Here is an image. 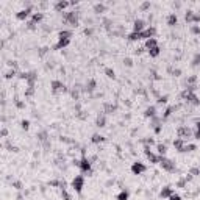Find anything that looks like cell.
Masks as SVG:
<instances>
[{"label": "cell", "mask_w": 200, "mask_h": 200, "mask_svg": "<svg viewBox=\"0 0 200 200\" xmlns=\"http://www.w3.org/2000/svg\"><path fill=\"white\" fill-rule=\"evenodd\" d=\"M70 38H72V31L70 30H61L58 33V42H57V46H55V50L66 49L70 44Z\"/></svg>", "instance_id": "1"}, {"label": "cell", "mask_w": 200, "mask_h": 200, "mask_svg": "<svg viewBox=\"0 0 200 200\" xmlns=\"http://www.w3.org/2000/svg\"><path fill=\"white\" fill-rule=\"evenodd\" d=\"M80 167V170L83 172V174H91L92 172V163H91V159L89 158H86V157H83L81 159H78V164H77Z\"/></svg>", "instance_id": "2"}, {"label": "cell", "mask_w": 200, "mask_h": 200, "mask_svg": "<svg viewBox=\"0 0 200 200\" xmlns=\"http://www.w3.org/2000/svg\"><path fill=\"white\" fill-rule=\"evenodd\" d=\"M72 188L77 194H81L83 188H85V177L83 175H75L74 180H72Z\"/></svg>", "instance_id": "3"}, {"label": "cell", "mask_w": 200, "mask_h": 200, "mask_svg": "<svg viewBox=\"0 0 200 200\" xmlns=\"http://www.w3.org/2000/svg\"><path fill=\"white\" fill-rule=\"evenodd\" d=\"M159 164H161V167H163L164 170H167V172H175V170H177L175 163H174L172 159L166 158V157H161V158H159Z\"/></svg>", "instance_id": "4"}, {"label": "cell", "mask_w": 200, "mask_h": 200, "mask_svg": "<svg viewBox=\"0 0 200 200\" xmlns=\"http://www.w3.org/2000/svg\"><path fill=\"white\" fill-rule=\"evenodd\" d=\"M64 22H67V24H70V25H77L78 24V13H77V11L64 13Z\"/></svg>", "instance_id": "5"}, {"label": "cell", "mask_w": 200, "mask_h": 200, "mask_svg": "<svg viewBox=\"0 0 200 200\" xmlns=\"http://www.w3.org/2000/svg\"><path fill=\"white\" fill-rule=\"evenodd\" d=\"M146 170H147L146 164L141 163V161H135V163L131 164V172H133V175H141V174H144Z\"/></svg>", "instance_id": "6"}, {"label": "cell", "mask_w": 200, "mask_h": 200, "mask_svg": "<svg viewBox=\"0 0 200 200\" xmlns=\"http://www.w3.org/2000/svg\"><path fill=\"white\" fill-rule=\"evenodd\" d=\"M30 16H33V7H25L16 14V17H17L19 20H25V19H28Z\"/></svg>", "instance_id": "7"}, {"label": "cell", "mask_w": 200, "mask_h": 200, "mask_svg": "<svg viewBox=\"0 0 200 200\" xmlns=\"http://www.w3.org/2000/svg\"><path fill=\"white\" fill-rule=\"evenodd\" d=\"M50 88H52V92L53 94H58V92H64L66 91V85L59 80H53L50 83Z\"/></svg>", "instance_id": "8"}, {"label": "cell", "mask_w": 200, "mask_h": 200, "mask_svg": "<svg viewBox=\"0 0 200 200\" xmlns=\"http://www.w3.org/2000/svg\"><path fill=\"white\" fill-rule=\"evenodd\" d=\"M144 152H146V157H147V159H149L152 164L159 163V158H161V157H159V155H155V153L152 152V150H150V147H149V146L144 147Z\"/></svg>", "instance_id": "9"}, {"label": "cell", "mask_w": 200, "mask_h": 200, "mask_svg": "<svg viewBox=\"0 0 200 200\" xmlns=\"http://www.w3.org/2000/svg\"><path fill=\"white\" fill-rule=\"evenodd\" d=\"M192 136V130L189 127H180L178 128V138L183 141H186V138H191Z\"/></svg>", "instance_id": "10"}, {"label": "cell", "mask_w": 200, "mask_h": 200, "mask_svg": "<svg viewBox=\"0 0 200 200\" xmlns=\"http://www.w3.org/2000/svg\"><path fill=\"white\" fill-rule=\"evenodd\" d=\"M144 30H146V22H144L142 19H135V22H133V31L141 33Z\"/></svg>", "instance_id": "11"}, {"label": "cell", "mask_w": 200, "mask_h": 200, "mask_svg": "<svg viewBox=\"0 0 200 200\" xmlns=\"http://www.w3.org/2000/svg\"><path fill=\"white\" fill-rule=\"evenodd\" d=\"M170 196H174V188L172 186H164L159 192V197L161 199H169Z\"/></svg>", "instance_id": "12"}, {"label": "cell", "mask_w": 200, "mask_h": 200, "mask_svg": "<svg viewBox=\"0 0 200 200\" xmlns=\"http://www.w3.org/2000/svg\"><path fill=\"white\" fill-rule=\"evenodd\" d=\"M144 116H146V117H150V119L157 117V107H153V105H152V107H147Z\"/></svg>", "instance_id": "13"}, {"label": "cell", "mask_w": 200, "mask_h": 200, "mask_svg": "<svg viewBox=\"0 0 200 200\" xmlns=\"http://www.w3.org/2000/svg\"><path fill=\"white\" fill-rule=\"evenodd\" d=\"M42 19H44V13H41V11H36V13H33V16H31V22L35 25L36 24H41Z\"/></svg>", "instance_id": "14"}, {"label": "cell", "mask_w": 200, "mask_h": 200, "mask_svg": "<svg viewBox=\"0 0 200 200\" xmlns=\"http://www.w3.org/2000/svg\"><path fill=\"white\" fill-rule=\"evenodd\" d=\"M130 41H139V39H146V38H144V31H141V33H136V31H131L128 36Z\"/></svg>", "instance_id": "15"}, {"label": "cell", "mask_w": 200, "mask_h": 200, "mask_svg": "<svg viewBox=\"0 0 200 200\" xmlns=\"http://www.w3.org/2000/svg\"><path fill=\"white\" fill-rule=\"evenodd\" d=\"M177 24H178V17H177V14L175 13H170L167 16V25L169 27H175Z\"/></svg>", "instance_id": "16"}, {"label": "cell", "mask_w": 200, "mask_h": 200, "mask_svg": "<svg viewBox=\"0 0 200 200\" xmlns=\"http://www.w3.org/2000/svg\"><path fill=\"white\" fill-rule=\"evenodd\" d=\"M67 7H70V3H69V2H57V3H55V11L61 13V11H64Z\"/></svg>", "instance_id": "17"}, {"label": "cell", "mask_w": 200, "mask_h": 200, "mask_svg": "<svg viewBox=\"0 0 200 200\" xmlns=\"http://www.w3.org/2000/svg\"><path fill=\"white\" fill-rule=\"evenodd\" d=\"M155 47H158V41H157V38H150V39L146 41V49L147 50H152Z\"/></svg>", "instance_id": "18"}, {"label": "cell", "mask_w": 200, "mask_h": 200, "mask_svg": "<svg viewBox=\"0 0 200 200\" xmlns=\"http://www.w3.org/2000/svg\"><path fill=\"white\" fill-rule=\"evenodd\" d=\"M96 125L97 127H105L107 125V117H105V114L103 113H100L97 116V119H96Z\"/></svg>", "instance_id": "19"}, {"label": "cell", "mask_w": 200, "mask_h": 200, "mask_svg": "<svg viewBox=\"0 0 200 200\" xmlns=\"http://www.w3.org/2000/svg\"><path fill=\"white\" fill-rule=\"evenodd\" d=\"M107 11V7H105V3H96L94 5V13L96 14H102Z\"/></svg>", "instance_id": "20"}, {"label": "cell", "mask_w": 200, "mask_h": 200, "mask_svg": "<svg viewBox=\"0 0 200 200\" xmlns=\"http://www.w3.org/2000/svg\"><path fill=\"white\" fill-rule=\"evenodd\" d=\"M185 144H186V141H183V139H180V138H177V139L174 141V147L178 150V152H181L183 147H185Z\"/></svg>", "instance_id": "21"}, {"label": "cell", "mask_w": 200, "mask_h": 200, "mask_svg": "<svg viewBox=\"0 0 200 200\" xmlns=\"http://www.w3.org/2000/svg\"><path fill=\"white\" fill-rule=\"evenodd\" d=\"M96 86H97V81L94 80V78H91L89 81L86 83V91H88V92H92L94 89H96Z\"/></svg>", "instance_id": "22"}, {"label": "cell", "mask_w": 200, "mask_h": 200, "mask_svg": "<svg viewBox=\"0 0 200 200\" xmlns=\"http://www.w3.org/2000/svg\"><path fill=\"white\" fill-rule=\"evenodd\" d=\"M157 150H158L159 157H164L166 152H167V146H166V144H158V146H157Z\"/></svg>", "instance_id": "23"}, {"label": "cell", "mask_w": 200, "mask_h": 200, "mask_svg": "<svg viewBox=\"0 0 200 200\" xmlns=\"http://www.w3.org/2000/svg\"><path fill=\"white\" fill-rule=\"evenodd\" d=\"M128 197H130V192L127 191V189H122L117 194V200H128Z\"/></svg>", "instance_id": "24"}, {"label": "cell", "mask_w": 200, "mask_h": 200, "mask_svg": "<svg viewBox=\"0 0 200 200\" xmlns=\"http://www.w3.org/2000/svg\"><path fill=\"white\" fill-rule=\"evenodd\" d=\"M159 53H161V47H159V46L155 47V49H152V50H149V55H150V57H153V58H157Z\"/></svg>", "instance_id": "25"}, {"label": "cell", "mask_w": 200, "mask_h": 200, "mask_svg": "<svg viewBox=\"0 0 200 200\" xmlns=\"http://www.w3.org/2000/svg\"><path fill=\"white\" fill-rule=\"evenodd\" d=\"M105 75H107L108 78H116V72L111 67H105Z\"/></svg>", "instance_id": "26"}, {"label": "cell", "mask_w": 200, "mask_h": 200, "mask_svg": "<svg viewBox=\"0 0 200 200\" xmlns=\"http://www.w3.org/2000/svg\"><path fill=\"white\" fill-rule=\"evenodd\" d=\"M91 141L94 142V144H100V142H103V136L102 135H92V138H91Z\"/></svg>", "instance_id": "27"}, {"label": "cell", "mask_w": 200, "mask_h": 200, "mask_svg": "<svg viewBox=\"0 0 200 200\" xmlns=\"http://www.w3.org/2000/svg\"><path fill=\"white\" fill-rule=\"evenodd\" d=\"M197 146L196 144H185V147H183L181 152H192V150H196Z\"/></svg>", "instance_id": "28"}, {"label": "cell", "mask_w": 200, "mask_h": 200, "mask_svg": "<svg viewBox=\"0 0 200 200\" xmlns=\"http://www.w3.org/2000/svg\"><path fill=\"white\" fill-rule=\"evenodd\" d=\"M172 111H175V107H169L167 109H166V111H164V114H163V120L169 117V116L172 114Z\"/></svg>", "instance_id": "29"}, {"label": "cell", "mask_w": 200, "mask_h": 200, "mask_svg": "<svg viewBox=\"0 0 200 200\" xmlns=\"http://www.w3.org/2000/svg\"><path fill=\"white\" fill-rule=\"evenodd\" d=\"M20 127H22V130H28L30 128V120H27V119H24V120H22L20 122Z\"/></svg>", "instance_id": "30"}, {"label": "cell", "mask_w": 200, "mask_h": 200, "mask_svg": "<svg viewBox=\"0 0 200 200\" xmlns=\"http://www.w3.org/2000/svg\"><path fill=\"white\" fill-rule=\"evenodd\" d=\"M124 66H125V67H133V59L130 57L124 58Z\"/></svg>", "instance_id": "31"}, {"label": "cell", "mask_w": 200, "mask_h": 200, "mask_svg": "<svg viewBox=\"0 0 200 200\" xmlns=\"http://www.w3.org/2000/svg\"><path fill=\"white\" fill-rule=\"evenodd\" d=\"M36 136L39 138V141H47V131H39Z\"/></svg>", "instance_id": "32"}, {"label": "cell", "mask_w": 200, "mask_h": 200, "mask_svg": "<svg viewBox=\"0 0 200 200\" xmlns=\"http://www.w3.org/2000/svg\"><path fill=\"white\" fill-rule=\"evenodd\" d=\"M194 136H196L197 139H200V120L196 124V133H194Z\"/></svg>", "instance_id": "33"}, {"label": "cell", "mask_w": 200, "mask_h": 200, "mask_svg": "<svg viewBox=\"0 0 200 200\" xmlns=\"http://www.w3.org/2000/svg\"><path fill=\"white\" fill-rule=\"evenodd\" d=\"M191 31L194 33V35H199L200 36V27L199 25H191Z\"/></svg>", "instance_id": "34"}, {"label": "cell", "mask_w": 200, "mask_h": 200, "mask_svg": "<svg viewBox=\"0 0 200 200\" xmlns=\"http://www.w3.org/2000/svg\"><path fill=\"white\" fill-rule=\"evenodd\" d=\"M199 64H200V53H197L192 59V66H199Z\"/></svg>", "instance_id": "35"}, {"label": "cell", "mask_w": 200, "mask_h": 200, "mask_svg": "<svg viewBox=\"0 0 200 200\" xmlns=\"http://www.w3.org/2000/svg\"><path fill=\"white\" fill-rule=\"evenodd\" d=\"M199 174H200V167H192V169L189 170V175H192V177H194V175H199Z\"/></svg>", "instance_id": "36"}, {"label": "cell", "mask_w": 200, "mask_h": 200, "mask_svg": "<svg viewBox=\"0 0 200 200\" xmlns=\"http://www.w3.org/2000/svg\"><path fill=\"white\" fill-rule=\"evenodd\" d=\"M169 72H170L172 75H175V77L181 75V70H180V69H172V67H170V69H169Z\"/></svg>", "instance_id": "37"}, {"label": "cell", "mask_w": 200, "mask_h": 200, "mask_svg": "<svg viewBox=\"0 0 200 200\" xmlns=\"http://www.w3.org/2000/svg\"><path fill=\"white\" fill-rule=\"evenodd\" d=\"M85 35H86V36H92V35H94V28H91V27H86V28H85Z\"/></svg>", "instance_id": "38"}, {"label": "cell", "mask_w": 200, "mask_h": 200, "mask_svg": "<svg viewBox=\"0 0 200 200\" xmlns=\"http://www.w3.org/2000/svg\"><path fill=\"white\" fill-rule=\"evenodd\" d=\"M158 103H159V105H164V103H167V96H161V97L158 99Z\"/></svg>", "instance_id": "39"}, {"label": "cell", "mask_w": 200, "mask_h": 200, "mask_svg": "<svg viewBox=\"0 0 200 200\" xmlns=\"http://www.w3.org/2000/svg\"><path fill=\"white\" fill-rule=\"evenodd\" d=\"M196 81H197V77L192 75V77H189V78H188V85H194Z\"/></svg>", "instance_id": "40"}, {"label": "cell", "mask_w": 200, "mask_h": 200, "mask_svg": "<svg viewBox=\"0 0 200 200\" xmlns=\"http://www.w3.org/2000/svg\"><path fill=\"white\" fill-rule=\"evenodd\" d=\"M13 188H16V189H22V183L20 181H13Z\"/></svg>", "instance_id": "41"}, {"label": "cell", "mask_w": 200, "mask_h": 200, "mask_svg": "<svg viewBox=\"0 0 200 200\" xmlns=\"http://www.w3.org/2000/svg\"><path fill=\"white\" fill-rule=\"evenodd\" d=\"M150 8V2H144L142 5H141V9L142 11H146V9H149Z\"/></svg>", "instance_id": "42"}, {"label": "cell", "mask_w": 200, "mask_h": 200, "mask_svg": "<svg viewBox=\"0 0 200 200\" xmlns=\"http://www.w3.org/2000/svg\"><path fill=\"white\" fill-rule=\"evenodd\" d=\"M167 200H181V197L178 196V194H174V196H170Z\"/></svg>", "instance_id": "43"}, {"label": "cell", "mask_w": 200, "mask_h": 200, "mask_svg": "<svg viewBox=\"0 0 200 200\" xmlns=\"http://www.w3.org/2000/svg\"><path fill=\"white\" fill-rule=\"evenodd\" d=\"M47 50H49V47H42V49L39 50V55H41V57H42V55H46Z\"/></svg>", "instance_id": "44"}, {"label": "cell", "mask_w": 200, "mask_h": 200, "mask_svg": "<svg viewBox=\"0 0 200 200\" xmlns=\"http://www.w3.org/2000/svg\"><path fill=\"white\" fill-rule=\"evenodd\" d=\"M0 135H2V138H5V136L8 135V130L7 128H2V133H0Z\"/></svg>", "instance_id": "45"}, {"label": "cell", "mask_w": 200, "mask_h": 200, "mask_svg": "<svg viewBox=\"0 0 200 200\" xmlns=\"http://www.w3.org/2000/svg\"><path fill=\"white\" fill-rule=\"evenodd\" d=\"M111 185H114V180H108L107 181V186H111Z\"/></svg>", "instance_id": "46"}, {"label": "cell", "mask_w": 200, "mask_h": 200, "mask_svg": "<svg viewBox=\"0 0 200 200\" xmlns=\"http://www.w3.org/2000/svg\"><path fill=\"white\" fill-rule=\"evenodd\" d=\"M174 7H175V8H180V7H181V3H180V2H175V3H174Z\"/></svg>", "instance_id": "47"}, {"label": "cell", "mask_w": 200, "mask_h": 200, "mask_svg": "<svg viewBox=\"0 0 200 200\" xmlns=\"http://www.w3.org/2000/svg\"><path fill=\"white\" fill-rule=\"evenodd\" d=\"M16 105H17L19 108H24V103H22V102H16Z\"/></svg>", "instance_id": "48"}, {"label": "cell", "mask_w": 200, "mask_h": 200, "mask_svg": "<svg viewBox=\"0 0 200 200\" xmlns=\"http://www.w3.org/2000/svg\"><path fill=\"white\" fill-rule=\"evenodd\" d=\"M17 200H24V197H22V194H17V197H16Z\"/></svg>", "instance_id": "49"}]
</instances>
